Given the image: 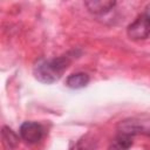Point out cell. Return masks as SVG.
<instances>
[{
  "instance_id": "cell-4",
  "label": "cell",
  "mask_w": 150,
  "mask_h": 150,
  "mask_svg": "<svg viewBox=\"0 0 150 150\" xmlns=\"http://www.w3.org/2000/svg\"><path fill=\"white\" fill-rule=\"evenodd\" d=\"M20 136L23 141L29 144H35L43 137V128L36 122H23L20 127Z\"/></svg>"
},
{
  "instance_id": "cell-9",
  "label": "cell",
  "mask_w": 150,
  "mask_h": 150,
  "mask_svg": "<svg viewBox=\"0 0 150 150\" xmlns=\"http://www.w3.org/2000/svg\"><path fill=\"white\" fill-rule=\"evenodd\" d=\"M89 149V145H88V142L87 141H79L76 144H74V146L70 149V150H88Z\"/></svg>"
},
{
  "instance_id": "cell-2",
  "label": "cell",
  "mask_w": 150,
  "mask_h": 150,
  "mask_svg": "<svg viewBox=\"0 0 150 150\" xmlns=\"http://www.w3.org/2000/svg\"><path fill=\"white\" fill-rule=\"evenodd\" d=\"M117 132L127 134L131 137L136 135L150 136V116L141 115L125 118L117 124Z\"/></svg>"
},
{
  "instance_id": "cell-3",
  "label": "cell",
  "mask_w": 150,
  "mask_h": 150,
  "mask_svg": "<svg viewBox=\"0 0 150 150\" xmlns=\"http://www.w3.org/2000/svg\"><path fill=\"white\" fill-rule=\"evenodd\" d=\"M127 34L132 40H144L150 35V15H138L127 28Z\"/></svg>"
},
{
  "instance_id": "cell-7",
  "label": "cell",
  "mask_w": 150,
  "mask_h": 150,
  "mask_svg": "<svg viewBox=\"0 0 150 150\" xmlns=\"http://www.w3.org/2000/svg\"><path fill=\"white\" fill-rule=\"evenodd\" d=\"M89 75L86 73H75L67 77L66 86L71 89H81L84 88L89 83Z\"/></svg>"
},
{
  "instance_id": "cell-8",
  "label": "cell",
  "mask_w": 150,
  "mask_h": 150,
  "mask_svg": "<svg viewBox=\"0 0 150 150\" xmlns=\"http://www.w3.org/2000/svg\"><path fill=\"white\" fill-rule=\"evenodd\" d=\"M1 134H2V141L8 148H15L16 146V144L19 142V137L16 136V134L12 129H9L8 127H4Z\"/></svg>"
},
{
  "instance_id": "cell-6",
  "label": "cell",
  "mask_w": 150,
  "mask_h": 150,
  "mask_svg": "<svg viewBox=\"0 0 150 150\" xmlns=\"http://www.w3.org/2000/svg\"><path fill=\"white\" fill-rule=\"evenodd\" d=\"M132 138L131 136L122 132H117L112 142L110 143L108 150H129L132 145Z\"/></svg>"
},
{
  "instance_id": "cell-1",
  "label": "cell",
  "mask_w": 150,
  "mask_h": 150,
  "mask_svg": "<svg viewBox=\"0 0 150 150\" xmlns=\"http://www.w3.org/2000/svg\"><path fill=\"white\" fill-rule=\"evenodd\" d=\"M70 62L71 59L68 55L41 60L34 66L33 74L38 81L46 84H52L62 77Z\"/></svg>"
},
{
  "instance_id": "cell-5",
  "label": "cell",
  "mask_w": 150,
  "mask_h": 150,
  "mask_svg": "<svg viewBox=\"0 0 150 150\" xmlns=\"http://www.w3.org/2000/svg\"><path fill=\"white\" fill-rule=\"evenodd\" d=\"M84 5L91 14L103 15V14H107L108 12H110L115 7L116 1H112V0H89V1H86Z\"/></svg>"
}]
</instances>
